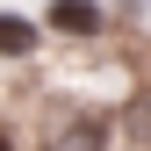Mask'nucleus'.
I'll list each match as a JSON object with an SVG mask.
<instances>
[{"mask_svg":"<svg viewBox=\"0 0 151 151\" xmlns=\"http://www.w3.org/2000/svg\"><path fill=\"white\" fill-rule=\"evenodd\" d=\"M50 29H65V36H93V29H101V7H93V0H58V7H50Z\"/></svg>","mask_w":151,"mask_h":151,"instance_id":"nucleus-1","label":"nucleus"},{"mask_svg":"<svg viewBox=\"0 0 151 151\" xmlns=\"http://www.w3.org/2000/svg\"><path fill=\"white\" fill-rule=\"evenodd\" d=\"M29 50H36V29L22 14H0V58H29Z\"/></svg>","mask_w":151,"mask_h":151,"instance_id":"nucleus-2","label":"nucleus"}]
</instances>
